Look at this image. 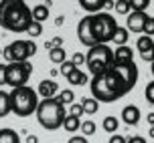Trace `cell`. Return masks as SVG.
Returning a JSON list of instances; mask_svg holds the SVG:
<instances>
[{"mask_svg": "<svg viewBox=\"0 0 154 143\" xmlns=\"http://www.w3.org/2000/svg\"><path fill=\"white\" fill-rule=\"evenodd\" d=\"M146 121H148V125H150V127H152V125H154V113H148Z\"/></svg>", "mask_w": 154, "mask_h": 143, "instance_id": "60d3db41", "label": "cell"}, {"mask_svg": "<svg viewBox=\"0 0 154 143\" xmlns=\"http://www.w3.org/2000/svg\"><path fill=\"white\" fill-rule=\"evenodd\" d=\"M150 137H152V139H154V125H152V127H150Z\"/></svg>", "mask_w": 154, "mask_h": 143, "instance_id": "ee69618b", "label": "cell"}, {"mask_svg": "<svg viewBox=\"0 0 154 143\" xmlns=\"http://www.w3.org/2000/svg\"><path fill=\"white\" fill-rule=\"evenodd\" d=\"M67 81H69V85H85V83H87V75H85L83 71L75 69V71L67 77Z\"/></svg>", "mask_w": 154, "mask_h": 143, "instance_id": "cb8c5ba5", "label": "cell"}, {"mask_svg": "<svg viewBox=\"0 0 154 143\" xmlns=\"http://www.w3.org/2000/svg\"><path fill=\"white\" fill-rule=\"evenodd\" d=\"M79 105H81V109H83V115H95L97 111H100V103H97L93 97H83Z\"/></svg>", "mask_w": 154, "mask_h": 143, "instance_id": "ac0fdd59", "label": "cell"}, {"mask_svg": "<svg viewBox=\"0 0 154 143\" xmlns=\"http://www.w3.org/2000/svg\"><path fill=\"white\" fill-rule=\"evenodd\" d=\"M31 14H32V20H35V22L43 24L47 18H49L51 12H49V6H47V4H37L35 8H31Z\"/></svg>", "mask_w": 154, "mask_h": 143, "instance_id": "e0dca14e", "label": "cell"}, {"mask_svg": "<svg viewBox=\"0 0 154 143\" xmlns=\"http://www.w3.org/2000/svg\"><path fill=\"white\" fill-rule=\"evenodd\" d=\"M59 93V85L55 83L53 79H43L37 87V95L43 99H51V97H57Z\"/></svg>", "mask_w": 154, "mask_h": 143, "instance_id": "4fadbf2b", "label": "cell"}, {"mask_svg": "<svg viewBox=\"0 0 154 143\" xmlns=\"http://www.w3.org/2000/svg\"><path fill=\"white\" fill-rule=\"evenodd\" d=\"M71 63H73L75 67L83 65V63H85V54H83V53H73V57H71Z\"/></svg>", "mask_w": 154, "mask_h": 143, "instance_id": "e575fe53", "label": "cell"}, {"mask_svg": "<svg viewBox=\"0 0 154 143\" xmlns=\"http://www.w3.org/2000/svg\"><path fill=\"white\" fill-rule=\"evenodd\" d=\"M77 38H79L81 45L89 46V48L97 46L95 45V38H93V32H91V14L79 20V24H77Z\"/></svg>", "mask_w": 154, "mask_h": 143, "instance_id": "30bf717a", "label": "cell"}, {"mask_svg": "<svg viewBox=\"0 0 154 143\" xmlns=\"http://www.w3.org/2000/svg\"><path fill=\"white\" fill-rule=\"evenodd\" d=\"M26 34H29L31 38L41 36V34H43V24H41V22H35V20H32V24L29 26V30H26Z\"/></svg>", "mask_w": 154, "mask_h": 143, "instance_id": "f546056e", "label": "cell"}, {"mask_svg": "<svg viewBox=\"0 0 154 143\" xmlns=\"http://www.w3.org/2000/svg\"><path fill=\"white\" fill-rule=\"evenodd\" d=\"M146 18L148 14L146 12H130L128 18H126V26L124 28L128 32H144V24H146Z\"/></svg>", "mask_w": 154, "mask_h": 143, "instance_id": "7c38bea8", "label": "cell"}, {"mask_svg": "<svg viewBox=\"0 0 154 143\" xmlns=\"http://www.w3.org/2000/svg\"><path fill=\"white\" fill-rule=\"evenodd\" d=\"M116 30H118V22L109 12H100V14L91 16V32L95 38V45H108L114 38Z\"/></svg>", "mask_w": 154, "mask_h": 143, "instance_id": "8992f818", "label": "cell"}, {"mask_svg": "<svg viewBox=\"0 0 154 143\" xmlns=\"http://www.w3.org/2000/svg\"><path fill=\"white\" fill-rule=\"evenodd\" d=\"M118 125H120L118 117H112V115L101 121V129H103L106 133H116V131H118Z\"/></svg>", "mask_w": 154, "mask_h": 143, "instance_id": "603a6c76", "label": "cell"}, {"mask_svg": "<svg viewBox=\"0 0 154 143\" xmlns=\"http://www.w3.org/2000/svg\"><path fill=\"white\" fill-rule=\"evenodd\" d=\"M2 85H6V65L4 63H0V87Z\"/></svg>", "mask_w": 154, "mask_h": 143, "instance_id": "8d00e7d4", "label": "cell"}, {"mask_svg": "<svg viewBox=\"0 0 154 143\" xmlns=\"http://www.w3.org/2000/svg\"><path fill=\"white\" fill-rule=\"evenodd\" d=\"M8 113H12L10 111V95L6 91H0V119L6 117Z\"/></svg>", "mask_w": 154, "mask_h": 143, "instance_id": "ffe728a7", "label": "cell"}, {"mask_svg": "<svg viewBox=\"0 0 154 143\" xmlns=\"http://www.w3.org/2000/svg\"><path fill=\"white\" fill-rule=\"evenodd\" d=\"M148 6H150V0H130L132 12H144Z\"/></svg>", "mask_w": 154, "mask_h": 143, "instance_id": "f1b7e54d", "label": "cell"}, {"mask_svg": "<svg viewBox=\"0 0 154 143\" xmlns=\"http://www.w3.org/2000/svg\"><path fill=\"white\" fill-rule=\"evenodd\" d=\"M85 65H87V71L91 75L106 73V71H109L114 67V51L108 45L91 46L89 53L85 54Z\"/></svg>", "mask_w": 154, "mask_h": 143, "instance_id": "5b68a950", "label": "cell"}, {"mask_svg": "<svg viewBox=\"0 0 154 143\" xmlns=\"http://www.w3.org/2000/svg\"><path fill=\"white\" fill-rule=\"evenodd\" d=\"M136 48H138L142 60H146V63H152L154 60V38L152 36L142 34V36L136 40Z\"/></svg>", "mask_w": 154, "mask_h": 143, "instance_id": "8fae6325", "label": "cell"}, {"mask_svg": "<svg viewBox=\"0 0 154 143\" xmlns=\"http://www.w3.org/2000/svg\"><path fill=\"white\" fill-rule=\"evenodd\" d=\"M32 73V65L29 60L24 63H8L6 65V85L8 87H26Z\"/></svg>", "mask_w": 154, "mask_h": 143, "instance_id": "ba28073f", "label": "cell"}, {"mask_svg": "<svg viewBox=\"0 0 154 143\" xmlns=\"http://www.w3.org/2000/svg\"><path fill=\"white\" fill-rule=\"evenodd\" d=\"M69 115L71 117H77V119H81V115H83V109L79 103H71L69 105Z\"/></svg>", "mask_w": 154, "mask_h": 143, "instance_id": "d6a6232c", "label": "cell"}, {"mask_svg": "<svg viewBox=\"0 0 154 143\" xmlns=\"http://www.w3.org/2000/svg\"><path fill=\"white\" fill-rule=\"evenodd\" d=\"M144 97H146V101L150 105H154V81H150V83L144 87Z\"/></svg>", "mask_w": 154, "mask_h": 143, "instance_id": "1f68e13d", "label": "cell"}, {"mask_svg": "<svg viewBox=\"0 0 154 143\" xmlns=\"http://www.w3.org/2000/svg\"><path fill=\"white\" fill-rule=\"evenodd\" d=\"M37 54V42L31 40V38H18L14 42H10L8 46L2 48V57L8 60V63H24L31 57Z\"/></svg>", "mask_w": 154, "mask_h": 143, "instance_id": "52a82bcc", "label": "cell"}, {"mask_svg": "<svg viewBox=\"0 0 154 143\" xmlns=\"http://www.w3.org/2000/svg\"><path fill=\"white\" fill-rule=\"evenodd\" d=\"M89 89H91V97L97 103H114V101H118V99H122L124 95L130 93V89L124 85L122 77L114 71V67L106 73L93 75Z\"/></svg>", "mask_w": 154, "mask_h": 143, "instance_id": "6da1fadb", "label": "cell"}, {"mask_svg": "<svg viewBox=\"0 0 154 143\" xmlns=\"http://www.w3.org/2000/svg\"><path fill=\"white\" fill-rule=\"evenodd\" d=\"M32 24L31 6L24 0H2L0 2V26L10 32H26Z\"/></svg>", "mask_w": 154, "mask_h": 143, "instance_id": "7a4b0ae2", "label": "cell"}, {"mask_svg": "<svg viewBox=\"0 0 154 143\" xmlns=\"http://www.w3.org/2000/svg\"><path fill=\"white\" fill-rule=\"evenodd\" d=\"M128 36H130V32L124 28V26H118V30H116V34H114V40L118 46H126V42H128Z\"/></svg>", "mask_w": 154, "mask_h": 143, "instance_id": "d4e9b609", "label": "cell"}, {"mask_svg": "<svg viewBox=\"0 0 154 143\" xmlns=\"http://www.w3.org/2000/svg\"><path fill=\"white\" fill-rule=\"evenodd\" d=\"M140 117H142V113H140V109L136 105H126L122 109V119H124V123L126 125H138V121H140Z\"/></svg>", "mask_w": 154, "mask_h": 143, "instance_id": "9a60e30c", "label": "cell"}, {"mask_svg": "<svg viewBox=\"0 0 154 143\" xmlns=\"http://www.w3.org/2000/svg\"><path fill=\"white\" fill-rule=\"evenodd\" d=\"M114 8L118 10V14H130L132 8H130V0H116L114 2Z\"/></svg>", "mask_w": 154, "mask_h": 143, "instance_id": "484cf974", "label": "cell"}, {"mask_svg": "<svg viewBox=\"0 0 154 143\" xmlns=\"http://www.w3.org/2000/svg\"><path fill=\"white\" fill-rule=\"evenodd\" d=\"M37 121L38 125L47 131H55V129L63 127V121L67 117V111H65V105L57 97H51V99H43L38 101V107H37Z\"/></svg>", "mask_w": 154, "mask_h": 143, "instance_id": "3957f363", "label": "cell"}, {"mask_svg": "<svg viewBox=\"0 0 154 143\" xmlns=\"http://www.w3.org/2000/svg\"><path fill=\"white\" fill-rule=\"evenodd\" d=\"M79 127H81V119L71 117V115L65 117V121H63V129H65V131H69V133H77Z\"/></svg>", "mask_w": 154, "mask_h": 143, "instance_id": "44dd1931", "label": "cell"}, {"mask_svg": "<svg viewBox=\"0 0 154 143\" xmlns=\"http://www.w3.org/2000/svg\"><path fill=\"white\" fill-rule=\"evenodd\" d=\"M26 143H38V137L37 135H29L26 137Z\"/></svg>", "mask_w": 154, "mask_h": 143, "instance_id": "ab89813d", "label": "cell"}, {"mask_svg": "<svg viewBox=\"0 0 154 143\" xmlns=\"http://www.w3.org/2000/svg\"><path fill=\"white\" fill-rule=\"evenodd\" d=\"M126 143H148V141L142 135H130V137H126Z\"/></svg>", "mask_w": 154, "mask_h": 143, "instance_id": "d590c367", "label": "cell"}, {"mask_svg": "<svg viewBox=\"0 0 154 143\" xmlns=\"http://www.w3.org/2000/svg\"><path fill=\"white\" fill-rule=\"evenodd\" d=\"M57 99L61 101L63 105H71V103H73V99H75V93H73L71 89H63L61 93L57 95Z\"/></svg>", "mask_w": 154, "mask_h": 143, "instance_id": "83f0119b", "label": "cell"}, {"mask_svg": "<svg viewBox=\"0 0 154 143\" xmlns=\"http://www.w3.org/2000/svg\"><path fill=\"white\" fill-rule=\"evenodd\" d=\"M150 73H152V77H154V60H152V65H150Z\"/></svg>", "mask_w": 154, "mask_h": 143, "instance_id": "f6af8a7d", "label": "cell"}, {"mask_svg": "<svg viewBox=\"0 0 154 143\" xmlns=\"http://www.w3.org/2000/svg\"><path fill=\"white\" fill-rule=\"evenodd\" d=\"M114 71L122 77L124 85H126L130 91L136 87V83H138V67H136V63H128V65H114Z\"/></svg>", "mask_w": 154, "mask_h": 143, "instance_id": "9c48e42d", "label": "cell"}, {"mask_svg": "<svg viewBox=\"0 0 154 143\" xmlns=\"http://www.w3.org/2000/svg\"><path fill=\"white\" fill-rule=\"evenodd\" d=\"M67 143H89V141H87V137H83V135H73Z\"/></svg>", "mask_w": 154, "mask_h": 143, "instance_id": "74e56055", "label": "cell"}, {"mask_svg": "<svg viewBox=\"0 0 154 143\" xmlns=\"http://www.w3.org/2000/svg\"><path fill=\"white\" fill-rule=\"evenodd\" d=\"M75 69H77V67L73 65V63H71V60H65V63H61V69H59V73H61V75L67 79V77H69L71 73L75 71Z\"/></svg>", "mask_w": 154, "mask_h": 143, "instance_id": "4dcf8cb0", "label": "cell"}, {"mask_svg": "<svg viewBox=\"0 0 154 143\" xmlns=\"http://www.w3.org/2000/svg\"><path fill=\"white\" fill-rule=\"evenodd\" d=\"M144 34H146V36H154V16H148V18H146Z\"/></svg>", "mask_w": 154, "mask_h": 143, "instance_id": "836d02e7", "label": "cell"}, {"mask_svg": "<svg viewBox=\"0 0 154 143\" xmlns=\"http://www.w3.org/2000/svg\"><path fill=\"white\" fill-rule=\"evenodd\" d=\"M63 22H65V16H57V18H55V24H57V26H61Z\"/></svg>", "mask_w": 154, "mask_h": 143, "instance_id": "b9f144b4", "label": "cell"}, {"mask_svg": "<svg viewBox=\"0 0 154 143\" xmlns=\"http://www.w3.org/2000/svg\"><path fill=\"white\" fill-rule=\"evenodd\" d=\"M45 48H49V51H51V48H53V42H51V40H47V42H45Z\"/></svg>", "mask_w": 154, "mask_h": 143, "instance_id": "7bdbcfd3", "label": "cell"}, {"mask_svg": "<svg viewBox=\"0 0 154 143\" xmlns=\"http://www.w3.org/2000/svg\"><path fill=\"white\" fill-rule=\"evenodd\" d=\"M10 111L16 117H31L38 107V95L32 87H16L10 93Z\"/></svg>", "mask_w": 154, "mask_h": 143, "instance_id": "277c9868", "label": "cell"}, {"mask_svg": "<svg viewBox=\"0 0 154 143\" xmlns=\"http://www.w3.org/2000/svg\"><path fill=\"white\" fill-rule=\"evenodd\" d=\"M0 143H20V137H18V133L14 129L4 127V129H0Z\"/></svg>", "mask_w": 154, "mask_h": 143, "instance_id": "d6986e66", "label": "cell"}, {"mask_svg": "<svg viewBox=\"0 0 154 143\" xmlns=\"http://www.w3.org/2000/svg\"><path fill=\"white\" fill-rule=\"evenodd\" d=\"M95 123H93L91 119H85V121H81V127H79V131L83 133V137H87V135H93L95 133Z\"/></svg>", "mask_w": 154, "mask_h": 143, "instance_id": "4316f807", "label": "cell"}, {"mask_svg": "<svg viewBox=\"0 0 154 143\" xmlns=\"http://www.w3.org/2000/svg\"><path fill=\"white\" fill-rule=\"evenodd\" d=\"M49 59L53 65H61L67 60V53H65V48H51L49 51Z\"/></svg>", "mask_w": 154, "mask_h": 143, "instance_id": "7402d4cb", "label": "cell"}, {"mask_svg": "<svg viewBox=\"0 0 154 143\" xmlns=\"http://www.w3.org/2000/svg\"><path fill=\"white\" fill-rule=\"evenodd\" d=\"M108 143H126V137L124 135H112Z\"/></svg>", "mask_w": 154, "mask_h": 143, "instance_id": "f35d334b", "label": "cell"}, {"mask_svg": "<svg viewBox=\"0 0 154 143\" xmlns=\"http://www.w3.org/2000/svg\"><path fill=\"white\" fill-rule=\"evenodd\" d=\"M128 63H134V51L130 46H118L114 51V65H128Z\"/></svg>", "mask_w": 154, "mask_h": 143, "instance_id": "5bb4252c", "label": "cell"}, {"mask_svg": "<svg viewBox=\"0 0 154 143\" xmlns=\"http://www.w3.org/2000/svg\"><path fill=\"white\" fill-rule=\"evenodd\" d=\"M79 6L87 12H91L93 16V14H100L101 8H106V0H79Z\"/></svg>", "mask_w": 154, "mask_h": 143, "instance_id": "2e32d148", "label": "cell"}]
</instances>
